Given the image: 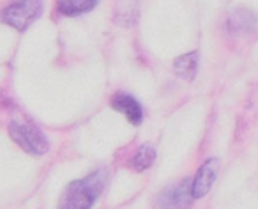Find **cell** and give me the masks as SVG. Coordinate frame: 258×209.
<instances>
[{
	"label": "cell",
	"instance_id": "obj_4",
	"mask_svg": "<svg viewBox=\"0 0 258 209\" xmlns=\"http://www.w3.org/2000/svg\"><path fill=\"white\" fill-rule=\"evenodd\" d=\"M218 158H209L207 162L202 163L195 179L191 181V195H193V198H202L209 193V190H211L216 181V176H218Z\"/></svg>",
	"mask_w": 258,
	"mask_h": 209
},
{
	"label": "cell",
	"instance_id": "obj_5",
	"mask_svg": "<svg viewBox=\"0 0 258 209\" xmlns=\"http://www.w3.org/2000/svg\"><path fill=\"white\" fill-rule=\"evenodd\" d=\"M191 179L184 177L182 181L172 186L170 190H166L161 195L159 202L165 209H189L191 205Z\"/></svg>",
	"mask_w": 258,
	"mask_h": 209
},
{
	"label": "cell",
	"instance_id": "obj_9",
	"mask_svg": "<svg viewBox=\"0 0 258 209\" xmlns=\"http://www.w3.org/2000/svg\"><path fill=\"white\" fill-rule=\"evenodd\" d=\"M138 16V4L137 0H117L115 6V22L124 27L133 25Z\"/></svg>",
	"mask_w": 258,
	"mask_h": 209
},
{
	"label": "cell",
	"instance_id": "obj_8",
	"mask_svg": "<svg viewBox=\"0 0 258 209\" xmlns=\"http://www.w3.org/2000/svg\"><path fill=\"white\" fill-rule=\"evenodd\" d=\"M198 68V51H191V54H184L173 61V71L179 78L191 82L197 75Z\"/></svg>",
	"mask_w": 258,
	"mask_h": 209
},
{
	"label": "cell",
	"instance_id": "obj_6",
	"mask_svg": "<svg viewBox=\"0 0 258 209\" xmlns=\"http://www.w3.org/2000/svg\"><path fill=\"white\" fill-rule=\"evenodd\" d=\"M110 104L113 110L124 114L129 123L135 124V126H138V124L144 121V110H142L140 103H138L133 96H129V94H125V92L113 94L110 99Z\"/></svg>",
	"mask_w": 258,
	"mask_h": 209
},
{
	"label": "cell",
	"instance_id": "obj_7",
	"mask_svg": "<svg viewBox=\"0 0 258 209\" xmlns=\"http://www.w3.org/2000/svg\"><path fill=\"white\" fill-rule=\"evenodd\" d=\"M226 27H228V32L233 34V36L249 34L256 29V15L249 9H235L228 16Z\"/></svg>",
	"mask_w": 258,
	"mask_h": 209
},
{
	"label": "cell",
	"instance_id": "obj_11",
	"mask_svg": "<svg viewBox=\"0 0 258 209\" xmlns=\"http://www.w3.org/2000/svg\"><path fill=\"white\" fill-rule=\"evenodd\" d=\"M156 160V151L152 145H140V147L137 149V152H135L133 160H131V165H133L135 170H138V172H142V170H147L149 167L154 163Z\"/></svg>",
	"mask_w": 258,
	"mask_h": 209
},
{
	"label": "cell",
	"instance_id": "obj_3",
	"mask_svg": "<svg viewBox=\"0 0 258 209\" xmlns=\"http://www.w3.org/2000/svg\"><path fill=\"white\" fill-rule=\"evenodd\" d=\"M43 11V0H13L11 4L0 13V20L13 29L27 30Z\"/></svg>",
	"mask_w": 258,
	"mask_h": 209
},
{
	"label": "cell",
	"instance_id": "obj_1",
	"mask_svg": "<svg viewBox=\"0 0 258 209\" xmlns=\"http://www.w3.org/2000/svg\"><path fill=\"white\" fill-rule=\"evenodd\" d=\"M106 184V172L103 169L89 174L87 177L73 181L62 191L58 209H90Z\"/></svg>",
	"mask_w": 258,
	"mask_h": 209
},
{
	"label": "cell",
	"instance_id": "obj_2",
	"mask_svg": "<svg viewBox=\"0 0 258 209\" xmlns=\"http://www.w3.org/2000/svg\"><path fill=\"white\" fill-rule=\"evenodd\" d=\"M9 135L23 151L32 156H43L50 149L46 135L36 124L29 123V121H15V123H11Z\"/></svg>",
	"mask_w": 258,
	"mask_h": 209
},
{
	"label": "cell",
	"instance_id": "obj_10",
	"mask_svg": "<svg viewBox=\"0 0 258 209\" xmlns=\"http://www.w3.org/2000/svg\"><path fill=\"white\" fill-rule=\"evenodd\" d=\"M97 0H57V9L62 15L75 16L87 13L96 6Z\"/></svg>",
	"mask_w": 258,
	"mask_h": 209
}]
</instances>
